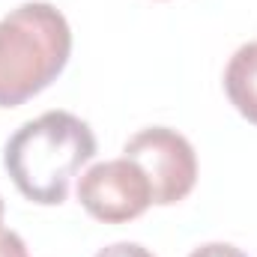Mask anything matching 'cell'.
Instances as JSON below:
<instances>
[{
  "label": "cell",
  "instance_id": "6da1fadb",
  "mask_svg": "<svg viewBox=\"0 0 257 257\" xmlns=\"http://www.w3.org/2000/svg\"><path fill=\"white\" fill-rule=\"evenodd\" d=\"M96 156V135L69 111H48L18 128L3 150V165L18 192L54 206L69 194L72 177Z\"/></svg>",
  "mask_w": 257,
  "mask_h": 257
},
{
  "label": "cell",
  "instance_id": "7a4b0ae2",
  "mask_svg": "<svg viewBox=\"0 0 257 257\" xmlns=\"http://www.w3.org/2000/svg\"><path fill=\"white\" fill-rule=\"evenodd\" d=\"M72 30L66 15L42 0L21 3L0 18V108L42 93L69 63Z\"/></svg>",
  "mask_w": 257,
  "mask_h": 257
},
{
  "label": "cell",
  "instance_id": "3957f363",
  "mask_svg": "<svg viewBox=\"0 0 257 257\" xmlns=\"http://www.w3.org/2000/svg\"><path fill=\"white\" fill-rule=\"evenodd\" d=\"M123 156L132 159L150 180L153 203L171 206L194 189L197 156L186 135L168 126L141 128L123 147Z\"/></svg>",
  "mask_w": 257,
  "mask_h": 257
},
{
  "label": "cell",
  "instance_id": "277c9868",
  "mask_svg": "<svg viewBox=\"0 0 257 257\" xmlns=\"http://www.w3.org/2000/svg\"><path fill=\"white\" fill-rule=\"evenodd\" d=\"M78 200L93 218L105 224H123L138 218L153 203V189L144 171L123 156L87 168L78 183Z\"/></svg>",
  "mask_w": 257,
  "mask_h": 257
},
{
  "label": "cell",
  "instance_id": "5b68a950",
  "mask_svg": "<svg viewBox=\"0 0 257 257\" xmlns=\"http://www.w3.org/2000/svg\"><path fill=\"white\" fill-rule=\"evenodd\" d=\"M224 90L233 108L257 126V42L236 48L224 69Z\"/></svg>",
  "mask_w": 257,
  "mask_h": 257
},
{
  "label": "cell",
  "instance_id": "8992f818",
  "mask_svg": "<svg viewBox=\"0 0 257 257\" xmlns=\"http://www.w3.org/2000/svg\"><path fill=\"white\" fill-rule=\"evenodd\" d=\"M0 257H27V245L15 230L0 227Z\"/></svg>",
  "mask_w": 257,
  "mask_h": 257
},
{
  "label": "cell",
  "instance_id": "52a82bcc",
  "mask_svg": "<svg viewBox=\"0 0 257 257\" xmlns=\"http://www.w3.org/2000/svg\"><path fill=\"white\" fill-rule=\"evenodd\" d=\"M96 257H156V254L147 251V248L138 245V242H114V245L102 248Z\"/></svg>",
  "mask_w": 257,
  "mask_h": 257
},
{
  "label": "cell",
  "instance_id": "ba28073f",
  "mask_svg": "<svg viewBox=\"0 0 257 257\" xmlns=\"http://www.w3.org/2000/svg\"><path fill=\"white\" fill-rule=\"evenodd\" d=\"M189 257H248L242 254L236 245H230V242H206V245H200V248H194Z\"/></svg>",
  "mask_w": 257,
  "mask_h": 257
},
{
  "label": "cell",
  "instance_id": "9c48e42d",
  "mask_svg": "<svg viewBox=\"0 0 257 257\" xmlns=\"http://www.w3.org/2000/svg\"><path fill=\"white\" fill-rule=\"evenodd\" d=\"M0 221H3V200H0Z\"/></svg>",
  "mask_w": 257,
  "mask_h": 257
}]
</instances>
